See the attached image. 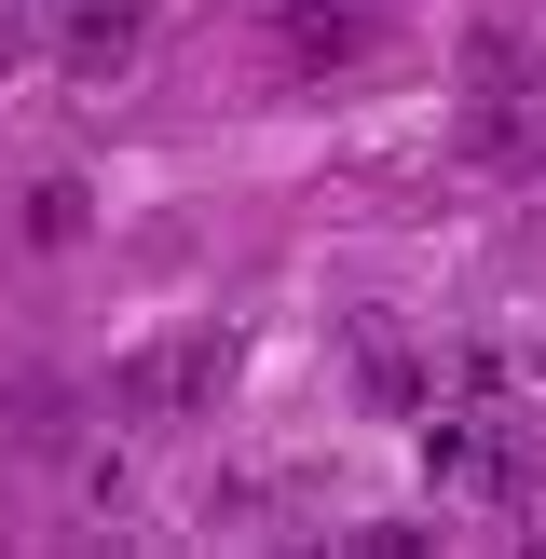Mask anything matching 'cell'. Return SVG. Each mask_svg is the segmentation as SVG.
I'll return each mask as SVG.
<instances>
[{
    "label": "cell",
    "instance_id": "7a4b0ae2",
    "mask_svg": "<svg viewBox=\"0 0 546 559\" xmlns=\"http://www.w3.org/2000/svg\"><path fill=\"white\" fill-rule=\"evenodd\" d=\"M218 382H233V328H164V342H136L109 369V409L123 424H191Z\"/></svg>",
    "mask_w": 546,
    "mask_h": 559
},
{
    "label": "cell",
    "instance_id": "6da1fadb",
    "mask_svg": "<svg viewBox=\"0 0 546 559\" xmlns=\"http://www.w3.org/2000/svg\"><path fill=\"white\" fill-rule=\"evenodd\" d=\"M410 437H424V491H451V506H519L506 396H424V409H410Z\"/></svg>",
    "mask_w": 546,
    "mask_h": 559
},
{
    "label": "cell",
    "instance_id": "ba28073f",
    "mask_svg": "<svg viewBox=\"0 0 546 559\" xmlns=\"http://www.w3.org/2000/svg\"><path fill=\"white\" fill-rule=\"evenodd\" d=\"M82 218H96V205H82V178H41V191H27V233H41V246H69Z\"/></svg>",
    "mask_w": 546,
    "mask_h": 559
},
{
    "label": "cell",
    "instance_id": "8992f818",
    "mask_svg": "<svg viewBox=\"0 0 546 559\" xmlns=\"http://www.w3.org/2000/svg\"><path fill=\"white\" fill-rule=\"evenodd\" d=\"M533 151H546L533 96H519V82H478V96H464V164H478V178H533Z\"/></svg>",
    "mask_w": 546,
    "mask_h": 559
},
{
    "label": "cell",
    "instance_id": "52a82bcc",
    "mask_svg": "<svg viewBox=\"0 0 546 559\" xmlns=\"http://www.w3.org/2000/svg\"><path fill=\"white\" fill-rule=\"evenodd\" d=\"M69 506H82V533H123L136 519V437H69Z\"/></svg>",
    "mask_w": 546,
    "mask_h": 559
},
{
    "label": "cell",
    "instance_id": "277c9868",
    "mask_svg": "<svg viewBox=\"0 0 546 559\" xmlns=\"http://www.w3.org/2000/svg\"><path fill=\"white\" fill-rule=\"evenodd\" d=\"M41 41H55V69H69V82H123L136 55H151V0H55Z\"/></svg>",
    "mask_w": 546,
    "mask_h": 559
},
{
    "label": "cell",
    "instance_id": "9c48e42d",
    "mask_svg": "<svg viewBox=\"0 0 546 559\" xmlns=\"http://www.w3.org/2000/svg\"><path fill=\"white\" fill-rule=\"evenodd\" d=\"M519 396H546V314L519 328Z\"/></svg>",
    "mask_w": 546,
    "mask_h": 559
},
{
    "label": "cell",
    "instance_id": "5b68a950",
    "mask_svg": "<svg viewBox=\"0 0 546 559\" xmlns=\"http://www.w3.org/2000/svg\"><path fill=\"white\" fill-rule=\"evenodd\" d=\"M369 41H382L369 0H273V55H287V69H355Z\"/></svg>",
    "mask_w": 546,
    "mask_h": 559
},
{
    "label": "cell",
    "instance_id": "3957f363",
    "mask_svg": "<svg viewBox=\"0 0 546 559\" xmlns=\"http://www.w3.org/2000/svg\"><path fill=\"white\" fill-rule=\"evenodd\" d=\"M342 382H355V409L410 424V409L437 396V342H424L410 314H342Z\"/></svg>",
    "mask_w": 546,
    "mask_h": 559
}]
</instances>
